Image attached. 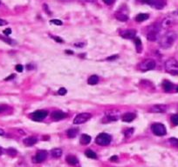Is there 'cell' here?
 <instances>
[{
    "mask_svg": "<svg viewBox=\"0 0 178 167\" xmlns=\"http://www.w3.org/2000/svg\"><path fill=\"white\" fill-rule=\"evenodd\" d=\"M67 117V114L63 112H60V111H57V112H54L52 115V118H53V120L55 121H59L63 118H65Z\"/></svg>",
    "mask_w": 178,
    "mask_h": 167,
    "instance_id": "5bb4252c",
    "label": "cell"
},
{
    "mask_svg": "<svg viewBox=\"0 0 178 167\" xmlns=\"http://www.w3.org/2000/svg\"><path fill=\"white\" fill-rule=\"evenodd\" d=\"M8 24V22L5 19H2V18H0V26H5Z\"/></svg>",
    "mask_w": 178,
    "mask_h": 167,
    "instance_id": "e575fe53",
    "label": "cell"
},
{
    "mask_svg": "<svg viewBox=\"0 0 178 167\" xmlns=\"http://www.w3.org/2000/svg\"><path fill=\"white\" fill-rule=\"evenodd\" d=\"M115 18L121 22H126L128 20V17L127 14L122 13V12H116L115 13Z\"/></svg>",
    "mask_w": 178,
    "mask_h": 167,
    "instance_id": "e0dca14e",
    "label": "cell"
},
{
    "mask_svg": "<svg viewBox=\"0 0 178 167\" xmlns=\"http://www.w3.org/2000/svg\"><path fill=\"white\" fill-rule=\"evenodd\" d=\"M116 57H118V56H117V55H113V57H107V60H112V59L116 58Z\"/></svg>",
    "mask_w": 178,
    "mask_h": 167,
    "instance_id": "f35d334b",
    "label": "cell"
},
{
    "mask_svg": "<svg viewBox=\"0 0 178 167\" xmlns=\"http://www.w3.org/2000/svg\"><path fill=\"white\" fill-rule=\"evenodd\" d=\"M174 23H175V19H174V18L171 17V16H168V17L165 18L162 21V23H161V26H162V28H168V27L173 25Z\"/></svg>",
    "mask_w": 178,
    "mask_h": 167,
    "instance_id": "4fadbf2b",
    "label": "cell"
},
{
    "mask_svg": "<svg viewBox=\"0 0 178 167\" xmlns=\"http://www.w3.org/2000/svg\"><path fill=\"white\" fill-rule=\"evenodd\" d=\"M110 161H112V162H116V161H118V157H117V156H113V157H111V158H110Z\"/></svg>",
    "mask_w": 178,
    "mask_h": 167,
    "instance_id": "8d00e7d4",
    "label": "cell"
},
{
    "mask_svg": "<svg viewBox=\"0 0 178 167\" xmlns=\"http://www.w3.org/2000/svg\"><path fill=\"white\" fill-rule=\"evenodd\" d=\"M171 121L175 125H178V114H175L171 117Z\"/></svg>",
    "mask_w": 178,
    "mask_h": 167,
    "instance_id": "4316f807",
    "label": "cell"
},
{
    "mask_svg": "<svg viewBox=\"0 0 178 167\" xmlns=\"http://www.w3.org/2000/svg\"><path fill=\"white\" fill-rule=\"evenodd\" d=\"M67 89H66V88H60V89L58 90V93L59 95H61V96L66 95V94H67Z\"/></svg>",
    "mask_w": 178,
    "mask_h": 167,
    "instance_id": "f546056e",
    "label": "cell"
},
{
    "mask_svg": "<svg viewBox=\"0 0 178 167\" xmlns=\"http://www.w3.org/2000/svg\"><path fill=\"white\" fill-rule=\"evenodd\" d=\"M156 61L154 59L147 58V59H145L144 61H142L140 64L139 68L142 72H147V71L154 70L156 68Z\"/></svg>",
    "mask_w": 178,
    "mask_h": 167,
    "instance_id": "277c9868",
    "label": "cell"
},
{
    "mask_svg": "<svg viewBox=\"0 0 178 167\" xmlns=\"http://www.w3.org/2000/svg\"><path fill=\"white\" fill-rule=\"evenodd\" d=\"M177 91H178V87H177Z\"/></svg>",
    "mask_w": 178,
    "mask_h": 167,
    "instance_id": "f6af8a7d",
    "label": "cell"
},
{
    "mask_svg": "<svg viewBox=\"0 0 178 167\" xmlns=\"http://www.w3.org/2000/svg\"><path fill=\"white\" fill-rule=\"evenodd\" d=\"M103 2L107 5H111L115 2V0H103Z\"/></svg>",
    "mask_w": 178,
    "mask_h": 167,
    "instance_id": "d6a6232c",
    "label": "cell"
},
{
    "mask_svg": "<svg viewBox=\"0 0 178 167\" xmlns=\"http://www.w3.org/2000/svg\"><path fill=\"white\" fill-rule=\"evenodd\" d=\"M52 38L53 39H55L58 43H63V39H60V38H58V37H52Z\"/></svg>",
    "mask_w": 178,
    "mask_h": 167,
    "instance_id": "d590c367",
    "label": "cell"
},
{
    "mask_svg": "<svg viewBox=\"0 0 178 167\" xmlns=\"http://www.w3.org/2000/svg\"><path fill=\"white\" fill-rule=\"evenodd\" d=\"M148 18H149V15L147 14V13H140L136 16L135 18V20L137 22H143L147 19H148Z\"/></svg>",
    "mask_w": 178,
    "mask_h": 167,
    "instance_id": "d6986e66",
    "label": "cell"
},
{
    "mask_svg": "<svg viewBox=\"0 0 178 167\" xmlns=\"http://www.w3.org/2000/svg\"><path fill=\"white\" fill-rule=\"evenodd\" d=\"M111 140H112V138L109 134H107V133H101V134L97 136L95 142L96 144L100 145L105 146V145H109L111 143Z\"/></svg>",
    "mask_w": 178,
    "mask_h": 167,
    "instance_id": "8992f818",
    "label": "cell"
},
{
    "mask_svg": "<svg viewBox=\"0 0 178 167\" xmlns=\"http://www.w3.org/2000/svg\"><path fill=\"white\" fill-rule=\"evenodd\" d=\"M176 39H177L176 32L170 30V31H168L167 33H165V34L161 38L159 44H160L161 47H162L163 49H168L174 45Z\"/></svg>",
    "mask_w": 178,
    "mask_h": 167,
    "instance_id": "6da1fadb",
    "label": "cell"
},
{
    "mask_svg": "<svg viewBox=\"0 0 178 167\" xmlns=\"http://www.w3.org/2000/svg\"><path fill=\"white\" fill-rule=\"evenodd\" d=\"M162 86H163V89H164L166 91H171L172 88H173V85H172L169 81H168V80H166V81L163 82Z\"/></svg>",
    "mask_w": 178,
    "mask_h": 167,
    "instance_id": "cb8c5ba5",
    "label": "cell"
},
{
    "mask_svg": "<svg viewBox=\"0 0 178 167\" xmlns=\"http://www.w3.org/2000/svg\"><path fill=\"white\" fill-rule=\"evenodd\" d=\"M85 154H86V156L87 158H97L96 153H95L94 151H92V150H86V151H85Z\"/></svg>",
    "mask_w": 178,
    "mask_h": 167,
    "instance_id": "d4e9b609",
    "label": "cell"
},
{
    "mask_svg": "<svg viewBox=\"0 0 178 167\" xmlns=\"http://www.w3.org/2000/svg\"><path fill=\"white\" fill-rule=\"evenodd\" d=\"M48 114V112L44 111V110H40V111H36L33 115L32 118L34 121H41L43 120Z\"/></svg>",
    "mask_w": 178,
    "mask_h": 167,
    "instance_id": "9c48e42d",
    "label": "cell"
},
{
    "mask_svg": "<svg viewBox=\"0 0 178 167\" xmlns=\"http://www.w3.org/2000/svg\"><path fill=\"white\" fill-rule=\"evenodd\" d=\"M38 142V139L34 137H29L24 140V144L27 146H32Z\"/></svg>",
    "mask_w": 178,
    "mask_h": 167,
    "instance_id": "2e32d148",
    "label": "cell"
},
{
    "mask_svg": "<svg viewBox=\"0 0 178 167\" xmlns=\"http://www.w3.org/2000/svg\"><path fill=\"white\" fill-rule=\"evenodd\" d=\"M160 31V24H152L149 29H148V32L147 34V39L149 41H156L158 39V34Z\"/></svg>",
    "mask_w": 178,
    "mask_h": 167,
    "instance_id": "3957f363",
    "label": "cell"
},
{
    "mask_svg": "<svg viewBox=\"0 0 178 167\" xmlns=\"http://www.w3.org/2000/svg\"><path fill=\"white\" fill-rule=\"evenodd\" d=\"M51 154L53 158H60L61 155H62V150L59 149V148H55V149H52L51 151Z\"/></svg>",
    "mask_w": 178,
    "mask_h": 167,
    "instance_id": "ac0fdd59",
    "label": "cell"
},
{
    "mask_svg": "<svg viewBox=\"0 0 178 167\" xmlns=\"http://www.w3.org/2000/svg\"><path fill=\"white\" fill-rule=\"evenodd\" d=\"M2 153V150H1V148H0V154Z\"/></svg>",
    "mask_w": 178,
    "mask_h": 167,
    "instance_id": "7bdbcfd3",
    "label": "cell"
},
{
    "mask_svg": "<svg viewBox=\"0 0 178 167\" xmlns=\"http://www.w3.org/2000/svg\"><path fill=\"white\" fill-rule=\"evenodd\" d=\"M11 33H12V30H11L10 28H7V29H5V30H4V34H5V36H9Z\"/></svg>",
    "mask_w": 178,
    "mask_h": 167,
    "instance_id": "836d02e7",
    "label": "cell"
},
{
    "mask_svg": "<svg viewBox=\"0 0 178 167\" xmlns=\"http://www.w3.org/2000/svg\"><path fill=\"white\" fill-rule=\"evenodd\" d=\"M0 5H1V1H0Z\"/></svg>",
    "mask_w": 178,
    "mask_h": 167,
    "instance_id": "ee69618b",
    "label": "cell"
},
{
    "mask_svg": "<svg viewBox=\"0 0 178 167\" xmlns=\"http://www.w3.org/2000/svg\"><path fill=\"white\" fill-rule=\"evenodd\" d=\"M47 156V152L46 151H39L36 153V156L34 158V162L39 164V163H42L44 160H46Z\"/></svg>",
    "mask_w": 178,
    "mask_h": 167,
    "instance_id": "30bf717a",
    "label": "cell"
},
{
    "mask_svg": "<svg viewBox=\"0 0 178 167\" xmlns=\"http://www.w3.org/2000/svg\"><path fill=\"white\" fill-rule=\"evenodd\" d=\"M143 4H147L157 10H162L166 6V2L164 0H140Z\"/></svg>",
    "mask_w": 178,
    "mask_h": 167,
    "instance_id": "5b68a950",
    "label": "cell"
},
{
    "mask_svg": "<svg viewBox=\"0 0 178 167\" xmlns=\"http://www.w3.org/2000/svg\"><path fill=\"white\" fill-rule=\"evenodd\" d=\"M150 112L154 113H164L167 111V106L164 105H155L150 108Z\"/></svg>",
    "mask_w": 178,
    "mask_h": 167,
    "instance_id": "8fae6325",
    "label": "cell"
},
{
    "mask_svg": "<svg viewBox=\"0 0 178 167\" xmlns=\"http://www.w3.org/2000/svg\"><path fill=\"white\" fill-rule=\"evenodd\" d=\"M6 109H7V107H6L5 105H0V113L3 112H5Z\"/></svg>",
    "mask_w": 178,
    "mask_h": 167,
    "instance_id": "74e56055",
    "label": "cell"
},
{
    "mask_svg": "<svg viewBox=\"0 0 178 167\" xmlns=\"http://www.w3.org/2000/svg\"><path fill=\"white\" fill-rule=\"evenodd\" d=\"M166 71L172 75H178V61L175 58H168L165 62Z\"/></svg>",
    "mask_w": 178,
    "mask_h": 167,
    "instance_id": "7a4b0ae2",
    "label": "cell"
},
{
    "mask_svg": "<svg viewBox=\"0 0 178 167\" xmlns=\"http://www.w3.org/2000/svg\"><path fill=\"white\" fill-rule=\"evenodd\" d=\"M14 77H15V75H11V76H10L9 78H6L5 80H9V79H11V78H13Z\"/></svg>",
    "mask_w": 178,
    "mask_h": 167,
    "instance_id": "60d3db41",
    "label": "cell"
},
{
    "mask_svg": "<svg viewBox=\"0 0 178 167\" xmlns=\"http://www.w3.org/2000/svg\"><path fill=\"white\" fill-rule=\"evenodd\" d=\"M3 135H5V130L0 129V136H3Z\"/></svg>",
    "mask_w": 178,
    "mask_h": 167,
    "instance_id": "ab89813d",
    "label": "cell"
},
{
    "mask_svg": "<svg viewBox=\"0 0 178 167\" xmlns=\"http://www.w3.org/2000/svg\"><path fill=\"white\" fill-rule=\"evenodd\" d=\"M177 12H178V11H177Z\"/></svg>",
    "mask_w": 178,
    "mask_h": 167,
    "instance_id": "bcb514c9",
    "label": "cell"
},
{
    "mask_svg": "<svg viewBox=\"0 0 178 167\" xmlns=\"http://www.w3.org/2000/svg\"><path fill=\"white\" fill-rule=\"evenodd\" d=\"M16 71L18 72H22L23 70H24V67H23V65L22 64H17L16 65V67H15Z\"/></svg>",
    "mask_w": 178,
    "mask_h": 167,
    "instance_id": "4dcf8cb0",
    "label": "cell"
},
{
    "mask_svg": "<svg viewBox=\"0 0 178 167\" xmlns=\"http://www.w3.org/2000/svg\"><path fill=\"white\" fill-rule=\"evenodd\" d=\"M136 36V31L135 30H126L122 32V37L126 39H133Z\"/></svg>",
    "mask_w": 178,
    "mask_h": 167,
    "instance_id": "7c38bea8",
    "label": "cell"
},
{
    "mask_svg": "<svg viewBox=\"0 0 178 167\" xmlns=\"http://www.w3.org/2000/svg\"><path fill=\"white\" fill-rule=\"evenodd\" d=\"M169 142H170L173 145H175V146L178 147V139H175V138H171V139H169Z\"/></svg>",
    "mask_w": 178,
    "mask_h": 167,
    "instance_id": "83f0119b",
    "label": "cell"
},
{
    "mask_svg": "<svg viewBox=\"0 0 178 167\" xmlns=\"http://www.w3.org/2000/svg\"><path fill=\"white\" fill-rule=\"evenodd\" d=\"M77 134H78V129H73H73H70V130H67V136L71 139L76 137Z\"/></svg>",
    "mask_w": 178,
    "mask_h": 167,
    "instance_id": "603a6c76",
    "label": "cell"
},
{
    "mask_svg": "<svg viewBox=\"0 0 178 167\" xmlns=\"http://www.w3.org/2000/svg\"><path fill=\"white\" fill-rule=\"evenodd\" d=\"M92 118V114L88 113V112H83V113H79L78 114L74 119H73V124H84L86 121H88Z\"/></svg>",
    "mask_w": 178,
    "mask_h": 167,
    "instance_id": "ba28073f",
    "label": "cell"
},
{
    "mask_svg": "<svg viewBox=\"0 0 178 167\" xmlns=\"http://www.w3.org/2000/svg\"><path fill=\"white\" fill-rule=\"evenodd\" d=\"M152 131L155 135L156 136H164L166 135L167 133V130H166V127L164 126V124H161V123H156L152 125Z\"/></svg>",
    "mask_w": 178,
    "mask_h": 167,
    "instance_id": "52a82bcc",
    "label": "cell"
},
{
    "mask_svg": "<svg viewBox=\"0 0 178 167\" xmlns=\"http://www.w3.org/2000/svg\"><path fill=\"white\" fill-rule=\"evenodd\" d=\"M135 44L136 45V49H137V51L138 52H141V41L139 38H135Z\"/></svg>",
    "mask_w": 178,
    "mask_h": 167,
    "instance_id": "484cf974",
    "label": "cell"
},
{
    "mask_svg": "<svg viewBox=\"0 0 178 167\" xmlns=\"http://www.w3.org/2000/svg\"><path fill=\"white\" fill-rule=\"evenodd\" d=\"M67 162L71 165H75L79 163V160L74 156H67Z\"/></svg>",
    "mask_w": 178,
    "mask_h": 167,
    "instance_id": "ffe728a7",
    "label": "cell"
},
{
    "mask_svg": "<svg viewBox=\"0 0 178 167\" xmlns=\"http://www.w3.org/2000/svg\"><path fill=\"white\" fill-rule=\"evenodd\" d=\"M136 118V115L135 113H132V112H128L126 114H124L122 116V120L124 122H131L133 121L135 118Z\"/></svg>",
    "mask_w": 178,
    "mask_h": 167,
    "instance_id": "9a60e30c",
    "label": "cell"
},
{
    "mask_svg": "<svg viewBox=\"0 0 178 167\" xmlns=\"http://www.w3.org/2000/svg\"><path fill=\"white\" fill-rule=\"evenodd\" d=\"M133 131H134V129H128V130H125V135H126L127 137H128V136L132 135Z\"/></svg>",
    "mask_w": 178,
    "mask_h": 167,
    "instance_id": "1f68e13d",
    "label": "cell"
},
{
    "mask_svg": "<svg viewBox=\"0 0 178 167\" xmlns=\"http://www.w3.org/2000/svg\"><path fill=\"white\" fill-rule=\"evenodd\" d=\"M51 23L53 24H56V25H62V21L59 20V19H52L51 20Z\"/></svg>",
    "mask_w": 178,
    "mask_h": 167,
    "instance_id": "f1b7e54d",
    "label": "cell"
},
{
    "mask_svg": "<svg viewBox=\"0 0 178 167\" xmlns=\"http://www.w3.org/2000/svg\"><path fill=\"white\" fill-rule=\"evenodd\" d=\"M88 84L91 85H94L99 82V77L97 75H92L90 78H88Z\"/></svg>",
    "mask_w": 178,
    "mask_h": 167,
    "instance_id": "7402d4cb",
    "label": "cell"
},
{
    "mask_svg": "<svg viewBox=\"0 0 178 167\" xmlns=\"http://www.w3.org/2000/svg\"><path fill=\"white\" fill-rule=\"evenodd\" d=\"M91 142V137L89 135H86V134H83L81 137H80V143L82 145H87Z\"/></svg>",
    "mask_w": 178,
    "mask_h": 167,
    "instance_id": "44dd1931",
    "label": "cell"
},
{
    "mask_svg": "<svg viewBox=\"0 0 178 167\" xmlns=\"http://www.w3.org/2000/svg\"><path fill=\"white\" fill-rule=\"evenodd\" d=\"M62 1H72V0H62Z\"/></svg>",
    "mask_w": 178,
    "mask_h": 167,
    "instance_id": "b9f144b4",
    "label": "cell"
}]
</instances>
